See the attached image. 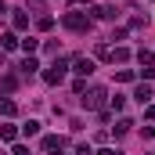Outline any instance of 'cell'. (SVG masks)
<instances>
[{"label": "cell", "instance_id": "cell-1", "mask_svg": "<svg viewBox=\"0 0 155 155\" xmlns=\"http://www.w3.org/2000/svg\"><path fill=\"white\" fill-rule=\"evenodd\" d=\"M61 25H65V29H72V33H87V29H90V18H87V15H79V11H69V15L61 18Z\"/></svg>", "mask_w": 155, "mask_h": 155}, {"label": "cell", "instance_id": "cell-2", "mask_svg": "<svg viewBox=\"0 0 155 155\" xmlns=\"http://www.w3.org/2000/svg\"><path fill=\"white\" fill-rule=\"evenodd\" d=\"M83 94H87V97H83V108H101L105 97H108L105 87H90V90H83Z\"/></svg>", "mask_w": 155, "mask_h": 155}, {"label": "cell", "instance_id": "cell-3", "mask_svg": "<svg viewBox=\"0 0 155 155\" xmlns=\"http://www.w3.org/2000/svg\"><path fill=\"white\" fill-rule=\"evenodd\" d=\"M65 69H69V65H65L61 58H54V65L43 72V79H47V83H61V79H65Z\"/></svg>", "mask_w": 155, "mask_h": 155}, {"label": "cell", "instance_id": "cell-4", "mask_svg": "<svg viewBox=\"0 0 155 155\" xmlns=\"http://www.w3.org/2000/svg\"><path fill=\"white\" fill-rule=\"evenodd\" d=\"M72 72H76V76H90V72H94V61H90V58H76Z\"/></svg>", "mask_w": 155, "mask_h": 155}, {"label": "cell", "instance_id": "cell-5", "mask_svg": "<svg viewBox=\"0 0 155 155\" xmlns=\"http://www.w3.org/2000/svg\"><path fill=\"white\" fill-rule=\"evenodd\" d=\"M65 148V137H43V152H61Z\"/></svg>", "mask_w": 155, "mask_h": 155}, {"label": "cell", "instance_id": "cell-6", "mask_svg": "<svg viewBox=\"0 0 155 155\" xmlns=\"http://www.w3.org/2000/svg\"><path fill=\"white\" fill-rule=\"evenodd\" d=\"M152 97H155V94H152V87H144V83H141V87L134 90V101H141V105H148Z\"/></svg>", "mask_w": 155, "mask_h": 155}, {"label": "cell", "instance_id": "cell-7", "mask_svg": "<svg viewBox=\"0 0 155 155\" xmlns=\"http://www.w3.org/2000/svg\"><path fill=\"white\" fill-rule=\"evenodd\" d=\"M15 112H18V105H15V101H11V97H0V116H15Z\"/></svg>", "mask_w": 155, "mask_h": 155}, {"label": "cell", "instance_id": "cell-8", "mask_svg": "<svg viewBox=\"0 0 155 155\" xmlns=\"http://www.w3.org/2000/svg\"><path fill=\"white\" fill-rule=\"evenodd\" d=\"M126 58H130L126 47H108V61H126Z\"/></svg>", "mask_w": 155, "mask_h": 155}, {"label": "cell", "instance_id": "cell-9", "mask_svg": "<svg viewBox=\"0 0 155 155\" xmlns=\"http://www.w3.org/2000/svg\"><path fill=\"white\" fill-rule=\"evenodd\" d=\"M0 47H4V51H15V47H18V36H15V33H4V36H0Z\"/></svg>", "mask_w": 155, "mask_h": 155}, {"label": "cell", "instance_id": "cell-10", "mask_svg": "<svg viewBox=\"0 0 155 155\" xmlns=\"http://www.w3.org/2000/svg\"><path fill=\"white\" fill-rule=\"evenodd\" d=\"M94 18H105V22H112V18H116V7H94Z\"/></svg>", "mask_w": 155, "mask_h": 155}, {"label": "cell", "instance_id": "cell-11", "mask_svg": "<svg viewBox=\"0 0 155 155\" xmlns=\"http://www.w3.org/2000/svg\"><path fill=\"white\" fill-rule=\"evenodd\" d=\"M11 22H15V29H29V15H25V11H15Z\"/></svg>", "mask_w": 155, "mask_h": 155}, {"label": "cell", "instance_id": "cell-12", "mask_svg": "<svg viewBox=\"0 0 155 155\" xmlns=\"http://www.w3.org/2000/svg\"><path fill=\"white\" fill-rule=\"evenodd\" d=\"M18 69H22V72H25V76H33V72H36L40 65H36V58H33V54H29V58H25V61H22V65H18Z\"/></svg>", "mask_w": 155, "mask_h": 155}, {"label": "cell", "instance_id": "cell-13", "mask_svg": "<svg viewBox=\"0 0 155 155\" xmlns=\"http://www.w3.org/2000/svg\"><path fill=\"white\" fill-rule=\"evenodd\" d=\"M0 137H4V141H15V137H18V130H15L11 123H4V126H0Z\"/></svg>", "mask_w": 155, "mask_h": 155}, {"label": "cell", "instance_id": "cell-14", "mask_svg": "<svg viewBox=\"0 0 155 155\" xmlns=\"http://www.w3.org/2000/svg\"><path fill=\"white\" fill-rule=\"evenodd\" d=\"M22 134H25V137H36V134H40V123H36V119H29V123L22 126Z\"/></svg>", "mask_w": 155, "mask_h": 155}, {"label": "cell", "instance_id": "cell-15", "mask_svg": "<svg viewBox=\"0 0 155 155\" xmlns=\"http://www.w3.org/2000/svg\"><path fill=\"white\" fill-rule=\"evenodd\" d=\"M18 43H22V51H25V54H33V51H36V47H40V40H33V36L18 40Z\"/></svg>", "mask_w": 155, "mask_h": 155}, {"label": "cell", "instance_id": "cell-16", "mask_svg": "<svg viewBox=\"0 0 155 155\" xmlns=\"http://www.w3.org/2000/svg\"><path fill=\"white\" fill-rule=\"evenodd\" d=\"M18 87V76H4L0 79V90H15Z\"/></svg>", "mask_w": 155, "mask_h": 155}, {"label": "cell", "instance_id": "cell-17", "mask_svg": "<svg viewBox=\"0 0 155 155\" xmlns=\"http://www.w3.org/2000/svg\"><path fill=\"white\" fill-rule=\"evenodd\" d=\"M130 126H134L130 119H119V123H116V137H123V134H130Z\"/></svg>", "mask_w": 155, "mask_h": 155}, {"label": "cell", "instance_id": "cell-18", "mask_svg": "<svg viewBox=\"0 0 155 155\" xmlns=\"http://www.w3.org/2000/svg\"><path fill=\"white\" fill-rule=\"evenodd\" d=\"M116 79H119V83H130V79H134V72H130V69H119Z\"/></svg>", "mask_w": 155, "mask_h": 155}, {"label": "cell", "instance_id": "cell-19", "mask_svg": "<svg viewBox=\"0 0 155 155\" xmlns=\"http://www.w3.org/2000/svg\"><path fill=\"white\" fill-rule=\"evenodd\" d=\"M137 61L141 65H152V51H137Z\"/></svg>", "mask_w": 155, "mask_h": 155}, {"label": "cell", "instance_id": "cell-20", "mask_svg": "<svg viewBox=\"0 0 155 155\" xmlns=\"http://www.w3.org/2000/svg\"><path fill=\"white\" fill-rule=\"evenodd\" d=\"M36 25H40V29H43V33H47V29H51V25H54V18H51V15H43V18H40Z\"/></svg>", "mask_w": 155, "mask_h": 155}, {"label": "cell", "instance_id": "cell-21", "mask_svg": "<svg viewBox=\"0 0 155 155\" xmlns=\"http://www.w3.org/2000/svg\"><path fill=\"white\" fill-rule=\"evenodd\" d=\"M141 76H144V79H155V65H141Z\"/></svg>", "mask_w": 155, "mask_h": 155}, {"label": "cell", "instance_id": "cell-22", "mask_svg": "<svg viewBox=\"0 0 155 155\" xmlns=\"http://www.w3.org/2000/svg\"><path fill=\"white\" fill-rule=\"evenodd\" d=\"M11 155H29V148H25V144H15V152Z\"/></svg>", "mask_w": 155, "mask_h": 155}, {"label": "cell", "instance_id": "cell-23", "mask_svg": "<svg viewBox=\"0 0 155 155\" xmlns=\"http://www.w3.org/2000/svg\"><path fill=\"white\" fill-rule=\"evenodd\" d=\"M76 155H94V152H90V144H79V148H76Z\"/></svg>", "mask_w": 155, "mask_h": 155}, {"label": "cell", "instance_id": "cell-24", "mask_svg": "<svg viewBox=\"0 0 155 155\" xmlns=\"http://www.w3.org/2000/svg\"><path fill=\"white\" fill-rule=\"evenodd\" d=\"M144 116H148V119L155 123V105H148V108H144Z\"/></svg>", "mask_w": 155, "mask_h": 155}, {"label": "cell", "instance_id": "cell-25", "mask_svg": "<svg viewBox=\"0 0 155 155\" xmlns=\"http://www.w3.org/2000/svg\"><path fill=\"white\" fill-rule=\"evenodd\" d=\"M97 155H123V152H116V148H101Z\"/></svg>", "mask_w": 155, "mask_h": 155}, {"label": "cell", "instance_id": "cell-26", "mask_svg": "<svg viewBox=\"0 0 155 155\" xmlns=\"http://www.w3.org/2000/svg\"><path fill=\"white\" fill-rule=\"evenodd\" d=\"M4 11H7V4H4V0H0V15H4Z\"/></svg>", "mask_w": 155, "mask_h": 155}]
</instances>
